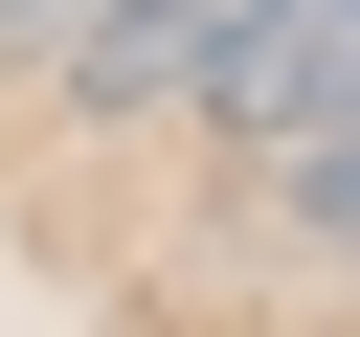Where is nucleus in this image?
Listing matches in <instances>:
<instances>
[{
    "mask_svg": "<svg viewBox=\"0 0 360 337\" xmlns=\"http://www.w3.org/2000/svg\"><path fill=\"white\" fill-rule=\"evenodd\" d=\"M270 22H292V0H112L68 90H90V112H202V90H225V67L270 45Z\"/></svg>",
    "mask_w": 360,
    "mask_h": 337,
    "instance_id": "f257e3e1",
    "label": "nucleus"
},
{
    "mask_svg": "<svg viewBox=\"0 0 360 337\" xmlns=\"http://www.w3.org/2000/svg\"><path fill=\"white\" fill-rule=\"evenodd\" d=\"M270 180H292V225H315V247H360V135H315V157H270Z\"/></svg>",
    "mask_w": 360,
    "mask_h": 337,
    "instance_id": "f03ea898",
    "label": "nucleus"
},
{
    "mask_svg": "<svg viewBox=\"0 0 360 337\" xmlns=\"http://www.w3.org/2000/svg\"><path fill=\"white\" fill-rule=\"evenodd\" d=\"M90 22L112 0H0V67H90Z\"/></svg>",
    "mask_w": 360,
    "mask_h": 337,
    "instance_id": "7ed1b4c3",
    "label": "nucleus"
}]
</instances>
